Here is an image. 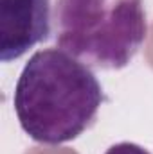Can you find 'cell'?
Instances as JSON below:
<instances>
[{
  "label": "cell",
  "instance_id": "obj_4",
  "mask_svg": "<svg viewBox=\"0 0 153 154\" xmlns=\"http://www.w3.org/2000/svg\"><path fill=\"white\" fill-rule=\"evenodd\" d=\"M105 154H150L144 147L137 145V143H132V142H121V143H115L112 145Z\"/></svg>",
  "mask_w": 153,
  "mask_h": 154
},
{
  "label": "cell",
  "instance_id": "obj_3",
  "mask_svg": "<svg viewBox=\"0 0 153 154\" xmlns=\"http://www.w3.org/2000/svg\"><path fill=\"white\" fill-rule=\"evenodd\" d=\"M50 0H0V61L11 63L50 34Z\"/></svg>",
  "mask_w": 153,
  "mask_h": 154
},
{
  "label": "cell",
  "instance_id": "obj_1",
  "mask_svg": "<svg viewBox=\"0 0 153 154\" xmlns=\"http://www.w3.org/2000/svg\"><path fill=\"white\" fill-rule=\"evenodd\" d=\"M103 102L105 91L92 68L58 47L29 57L13 95L20 127L45 145L81 136L96 122Z\"/></svg>",
  "mask_w": 153,
  "mask_h": 154
},
{
  "label": "cell",
  "instance_id": "obj_2",
  "mask_svg": "<svg viewBox=\"0 0 153 154\" xmlns=\"http://www.w3.org/2000/svg\"><path fill=\"white\" fill-rule=\"evenodd\" d=\"M56 47L97 70L126 68L148 36L144 0H56Z\"/></svg>",
  "mask_w": 153,
  "mask_h": 154
}]
</instances>
